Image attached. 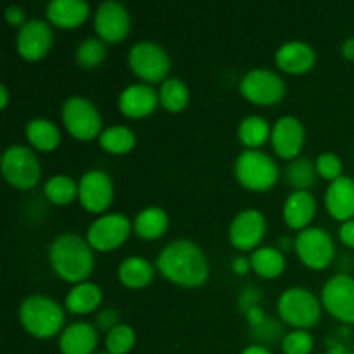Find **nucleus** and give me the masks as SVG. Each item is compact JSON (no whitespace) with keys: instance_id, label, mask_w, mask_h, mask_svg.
I'll return each mask as SVG.
<instances>
[{"instance_id":"obj_18","label":"nucleus","mask_w":354,"mask_h":354,"mask_svg":"<svg viewBox=\"0 0 354 354\" xmlns=\"http://www.w3.org/2000/svg\"><path fill=\"white\" fill-rule=\"evenodd\" d=\"M327 209L335 220L349 221L354 216V180L341 176L328 185L325 194Z\"/></svg>"},{"instance_id":"obj_12","label":"nucleus","mask_w":354,"mask_h":354,"mask_svg":"<svg viewBox=\"0 0 354 354\" xmlns=\"http://www.w3.org/2000/svg\"><path fill=\"white\" fill-rule=\"evenodd\" d=\"M130 228V221L123 214H106L93 221L86 237H88V244L97 251H113L127 241Z\"/></svg>"},{"instance_id":"obj_38","label":"nucleus","mask_w":354,"mask_h":354,"mask_svg":"<svg viewBox=\"0 0 354 354\" xmlns=\"http://www.w3.org/2000/svg\"><path fill=\"white\" fill-rule=\"evenodd\" d=\"M6 19L9 21V23L12 24V26H21V28H23L24 24L28 23V21H26V14H24V10L21 9V7H16V6L9 7V9L6 10Z\"/></svg>"},{"instance_id":"obj_24","label":"nucleus","mask_w":354,"mask_h":354,"mask_svg":"<svg viewBox=\"0 0 354 354\" xmlns=\"http://www.w3.org/2000/svg\"><path fill=\"white\" fill-rule=\"evenodd\" d=\"M102 301V292L95 283L82 282L76 287L69 290L68 297H66V308L71 313L85 315L92 313Z\"/></svg>"},{"instance_id":"obj_6","label":"nucleus","mask_w":354,"mask_h":354,"mask_svg":"<svg viewBox=\"0 0 354 354\" xmlns=\"http://www.w3.org/2000/svg\"><path fill=\"white\" fill-rule=\"evenodd\" d=\"M279 313L287 324L299 328H310L320 322L322 308L317 297L306 289H287L279 299Z\"/></svg>"},{"instance_id":"obj_37","label":"nucleus","mask_w":354,"mask_h":354,"mask_svg":"<svg viewBox=\"0 0 354 354\" xmlns=\"http://www.w3.org/2000/svg\"><path fill=\"white\" fill-rule=\"evenodd\" d=\"M315 166H317L318 175L325 180H330V183L341 178L342 162L341 159L335 154H332V152H325V154L318 156Z\"/></svg>"},{"instance_id":"obj_10","label":"nucleus","mask_w":354,"mask_h":354,"mask_svg":"<svg viewBox=\"0 0 354 354\" xmlns=\"http://www.w3.org/2000/svg\"><path fill=\"white\" fill-rule=\"evenodd\" d=\"M241 92L251 102L272 106L283 99L286 83L277 73L268 69H254L242 78Z\"/></svg>"},{"instance_id":"obj_5","label":"nucleus","mask_w":354,"mask_h":354,"mask_svg":"<svg viewBox=\"0 0 354 354\" xmlns=\"http://www.w3.org/2000/svg\"><path fill=\"white\" fill-rule=\"evenodd\" d=\"M2 173L10 185L19 190H28L40 182L41 168L31 149L12 145L2 156Z\"/></svg>"},{"instance_id":"obj_25","label":"nucleus","mask_w":354,"mask_h":354,"mask_svg":"<svg viewBox=\"0 0 354 354\" xmlns=\"http://www.w3.org/2000/svg\"><path fill=\"white\" fill-rule=\"evenodd\" d=\"M118 275H120L123 286L130 287V289H142L152 282L154 268L144 258H128L120 265Z\"/></svg>"},{"instance_id":"obj_45","label":"nucleus","mask_w":354,"mask_h":354,"mask_svg":"<svg viewBox=\"0 0 354 354\" xmlns=\"http://www.w3.org/2000/svg\"><path fill=\"white\" fill-rule=\"evenodd\" d=\"M99 354H106V353H99Z\"/></svg>"},{"instance_id":"obj_20","label":"nucleus","mask_w":354,"mask_h":354,"mask_svg":"<svg viewBox=\"0 0 354 354\" xmlns=\"http://www.w3.org/2000/svg\"><path fill=\"white\" fill-rule=\"evenodd\" d=\"M277 66L290 75H301L313 68L315 52L304 41H289L277 50Z\"/></svg>"},{"instance_id":"obj_4","label":"nucleus","mask_w":354,"mask_h":354,"mask_svg":"<svg viewBox=\"0 0 354 354\" xmlns=\"http://www.w3.org/2000/svg\"><path fill=\"white\" fill-rule=\"evenodd\" d=\"M235 175L245 189L268 190L279 180V168L270 156L259 151H245L237 158Z\"/></svg>"},{"instance_id":"obj_33","label":"nucleus","mask_w":354,"mask_h":354,"mask_svg":"<svg viewBox=\"0 0 354 354\" xmlns=\"http://www.w3.org/2000/svg\"><path fill=\"white\" fill-rule=\"evenodd\" d=\"M44 192L48 197V201H52L54 204H59V206H64V204L71 203L78 196V187H76V183L69 176L57 175L52 176L45 183Z\"/></svg>"},{"instance_id":"obj_3","label":"nucleus","mask_w":354,"mask_h":354,"mask_svg":"<svg viewBox=\"0 0 354 354\" xmlns=\"http://www.w3.org/2000/svg\"><path fill=\"white\" fill-rule=\"evenodd\" d=\"M23 327L38 339L57 334L64 324V311L54 299L45 296H31L24 299L19 310Z\"/></svg>"},{"instance_id":"obj_35","label":"nucleus","mask_w":354,"mask_h":354,"mask_svg":"<svg viewBox=\"0 0 354 354\" xmlns=\"http://www.w3.org/2000/svg\"><path fill=\"white\" fill-rule=\"evenodd\" d=\"M135 344V332L128 325H116L109 328L106 337V348L109 354H127Z\"/></svg>"},{"instance_id":"obj_29","label":"nucleus","mask_w":354,"mask_h":354,"mask_svg":"<svg viewBox=\"0 0 354 354\" xmlns=\"http://www.w3.org/2000/svg\"><path fill=\"white\" fill-rule=\"evenodd\" d=\"M99 142L111 154H127L135 147V135L127 127H111L102 131Z\"/></svg>"},{"instance_id":"obj_44","label":"nucleus","mask_w":354,"mask_h":354,"mask_svg":"<svg viewBox=\"0 0 354 354\" xmlns=\"http://www.w3.org/2000/svg\"><path fill=\"white\" fill-rule=\"evenodd\" d=\"M7 106V90L6 86L0 85V107H6Z\"/></svg>"},{"instance_id":"obj_2","label":"nucleus","mask_w":354,"mask_h":354,"mask_svg":"<svg viewBox=\"0 0 354 354\" xmlns=\"http://www.w3.org/2000/svg\"><path fill=\"white\" fill-rule=\"evenodd\" d=\"M92 245L76 234H64L50 245V263L66 282L82 283L93 270Z\"/></svg>"},{"instance_id":"obj_31","label":"nucleus","mask_w":354,"mask_h":354,"mask_svg":"<svg viewBox=\"0 0 354 354\" xmlns=\"http://www.w3.org/2000/svg\"><path fill=\"white\" fill-rule=\"evenodd\" d=\"M317 173V166L310 159L301 158L290 162L287 168V180L294 189H297V192H306L310 187L315 185Z\"/></svg>"},{"instance_id":"obj_14","label":"nucleus","mask_w":354,"mask_h":354,"mask_svg":"<svg viewBox=\"0 0 354 354\" xmlns=\"http://www.w3.org/2000/svg\"><path fill=\"white\" fill-rule=\"evenodd\" d=\"M95 30L104 41L116 44L130 31V16L123 3L107 0L100 3L95 14Z\"/></svg>"},{"instance_id":"obj_41","label":"nucleus","mask_w":354,"mask_h":354,"mask_svg":"<svg viewBox=\"0 0 354 354\" xmlns=\"http://www.w3.org/2000/svg\"><path fill=\"white\" fill-rule=\"evenodd\" d=\"M342 55L349 61H354V38H349V40L344 41L342 45Z\"/></svg>"},{"instance_id":"obj_9","label":"nucleus","mask_w":354,"mask_h":354,"mask_svg":"<svg viewBox=\"0 0 354 354\" xmlns=\"http://www.w3.org/2000/svg\"><path fill=\"white\" fill-rule=\"evenodd\" d=\"M296 251L301 261L313 270H324L335 254L334 241L324 228H304L296 237Z\"/></svg>"},{"instance_id":"obj_28","label":"nucleus","mask_w":354,"mask_h":354,"mask_svg":"<svg viewBox=\"0 0 354 354\" xmlns=\"http://www.w3.org/2000/svg\"><path fill=\"white\" fill-rule=\"evenodd\" d=\"M251 266L258 275L265 277V279H275L283 272L286 259L279 249L261 248L252 252Z\"/></svg>"},{"instance_id":"obj_21","label":"nucleus","mask_w":354,"mask_h":354,"mask_svg":"<svg viewBox=\"0 0 354 354\" xmlns=\"http://www.w3.org/2000/svg\"><path fill=\"white\" fill-rule=\"evenodd\" d=\"M97 346V330L90 324L76 322L64 328L59 339L62 354H92Z\"/></svg>"},{"instance_id":"obj_32","label":"nucleus","mask_w":354,"mask_h":354,"mask_svg":"<svg viewBox=\"0 0 354 354\" xmlns=\"http://www.w3.org/2000/svg\"><path fill=\"white\" fill-rule=\"evenodd\" d=\"M270 127L261 116H249L239 127V138L248 147H259L268 140Z\"/></svg>"},{"instance_id":"obj_26","label":"nucleus","mask_w":354,"mask_h":354,"mask_svg":"<svg viewBox=\"0 0 354 354\" xmlns=\"http://www.w3.org/2000/svg\"><path fill=\"white\" fill-rule=\"evenodd\" d=\"M168 228V214L161 207H145L135 218V232L145 241L161 237Z\"/></svg>"},{"instance_id":"obj_36","label":"nucleus","mask_w":354,"mask_h":354,"mask_svg":"<svg viewBox=\"0 0 354 354\" xmlns=\"http://www.w3.org/2000/svg\"><path fill=\"white\" fill-rule=\"evenodd\" d=\"M282 348L286 354H310L313 348V337L304 330L290 332L283 339Z\"/></svg>"},{"instance_id":"obj_1","label":"nucleus","mask_w":354,"mask_h":354,"mask_svg":"<svg viewBox=\"0 0 354 354\" xmlns=\"http://www.w3.org/2000/svg\"><path fill=\"white\" fill-rule=\"evenodd\" d=\"M158 268L166 279L183 287L203 286L209 275L206 256L190 241H175L166 245L158 258Z\"/></svg>"},{"instance_id":"obj_43","label":"nucleus","mask_w":354,"mask_h":354,"mask_svg":"<svg viewBox=\"0 0 354 354\" xmlns=\"http://www.w3.org/2000/svg\"><path fill=\"white\" fill-rule=\"evenodd\" d=\"M248 266H249V263L245 261V259H237V261H235V265H234V270L235 272H239V273H244L245 270H248Z\"/></svg>"},{"instance_id":"obj_42","label":"nucleus","mask_w":354,"mask_h":354,"mask_svg":"<svg viewBox=\"0 0 354 354\" xmlns=\"http://www.w3.org/2000/svg\"><path fill=\"white\" fill-rule=\"evenodd\" d=\"M242 354H270V351L266 348H263V346H249L248 349H244Z\"/></svg>"},{"instance_id":"obj_30","label":"nucleus","mask_w":354,"mask_h":354,"mask_svg":"<svg viewBox=\"0 0 354 354\" xmlns=\"http://www.w3.org/2000/svg\"><path fill=\"white\" fill-rule=\"evenodd\" d=\"M159 102L162 104L166 111L180 113L189 102V88L178 78L166 80L161 86V92H159Z\"/></svg>"},{"instance_id":"obj_13","label":"nucleus","mask_w":354,"mask_h":354,"mask_svg":"<svg viewBox=\"0 0 354 354\" xmlns=\"http://www.w3.org/2000/svg\"><path fill=\"white\" fill-rule=\"evenodd\" d=\"M78 197L83 207L90 213H102L113 203V182L109 175L100 169L85 173L80 180Z\"/></svg>"},{"instance_id":"obj_15","label":"nucleus","mask_w":354,"mask_h":354,"mask_svg":"<svg viewBox=\"0 0 354 354\" xmlns=\"http://www.w3.org/2000/svg\"><path fill=\"white\" fill-rule=\"evenodd\" d=\"M52 40H54L52 28L45 21L31 19L19 30L17 50H19L21 57L28 59V61H38L50 50Z\"/></svg>"},{"instance_id":"obj_27","label":"nucleus","mask_w":354,"mask_h":354,"mask_svg":"<svg viewBox=\"0 0 354 354\" xmlns=\"http://www.w3.org/2000/svg\"><path fill=\"white\" fill-rule=\"evenodd\" d=\"M26 137L33 147L38 151H54L61 142V133L59 128L52 121L47 120H33L26 127Z\"/></svg>"},{"instance_id":"obj_8","label":"nucleus","mask_w":354,"mask_h":354,"mask_svg":"<svg viewBox=\"0 0 354 354\" xmlns=\"http://www.w3.org/2000/svg\"><path fill=\"white\" fill-rule=\"evenodd\" d=\"M128 61L138 78L151 83L165 80L171 66L165 48L159 47L154 41H140L133 45L128 54Z\"/></svg>"},{"instance_id":"obj_7","label":"nucleus","mask_w":354,"mask_h":354,"mask_svg":"<svg viewBox=\"0 0 354 354\" xmlns=\"http://www.w3.org/2000/svg\"><path fill=\"white\" fill-rule=\"evenodd\" d=\"M62 120L69 133L78 140H92L102 128V120L90 100L83 97H71L62 107Z\"/></svg>"},{"instance_id":"obj_39","label":"nucleus","mask_w":354,"mask_h":354,"mask_svg":"<svg viewBox=\"0 0 354 354\" xmlns=\"http://www.w3.org/2000/svg\"><path fill=\"white\" fill-rule=\"evenodd\" d=\"M339 235H341V241L344 242L346 245L354 249V220L346 221L341 227V230H339Z\"/></svg>"},{"instance_id":"obj_34","label":"nucleus","mask_w":354,"mask_h":354,"mask_svg":"<svg viewBox=\"0 0 354 354\" xmlns=\"http://www.w3.org/2000/svg\"><path fill=\"white\" fill-rule=\"evenodd\" d=\"M104 57H106V47L99 38H86L85 41L80 44L78 50H76V61L85 69L99 66L104 61Z\"/></svg>"},{"instance_id":"obj_16","label":"nucleus","mask_w":354,"mask_h":354,"mask_svg":"<svg viewBox=\"0 0 354 354\" xmlns=\"http://www.w3.org/2000/svg\"><path fill=\"white\" fill-rule=\"evenodd\" d=\"M266 232V221L259 211L245 209L235 216L230 225V242L235 249L249 251L261 242Z\"/></svg>"},{"instance_id":"obj_17","label":"nucleus","mask_w":354,"mask_h":354,"mask_svg":"<svg viewBox=\"0 0 354 354\" xmlns=\"http://www.w3.org/2000/svg\"><path fill=\"white\" fill-rule=\"evenodd\" d=\"M304 127L292 116H283L277 121L272 131V144L277 154L283 159H294L304 145Z\"/></svg>"},{"instance_id":"obj_19","label":"nucleus","mask_w":354,"mask_h":354,"mask_svg":"<svg viewBox=\"0 0 354 354\" xmlns=\"http://www.w3.org/2000/svg\"><path fill=\"white\" fill-rule=\"evenodd\" d=\"M159 95L151 85H131L120 95V109L128 118H144L156 109Z\"/></svg>"},{"instance_id":"obj_22","label":"nucleus","mask_w":354,"mask_h":354,"mask_svg":"<svg viewBox=\"0 0 354 354\" xmlns=\"http://www.w3.org/2000/svg\"><path fill=\"white\" fill-rule=\"evenodd\" d=\"M88 3L83 0H52L47 17L59 28H76L88 17Z\"/></svg>"},{"instance_id":"obj_11","label":"nucleus","mask_w":354,"mask_h":354,"mask_svg":"<svg viewBox=\"0 0 354 354\" xmlns=\"http://www.w3.org/2000/svg\"><path fill=\"white\" fill-rule=\"evenodd\" d=\"M322 303L332 317L354 324V279L348 275L332 277L322 290Z\"/></svg>"},{"instance_id":"obj_40","label":"nucleus","mask_w":354,"mask_h":354,"mask_svg":"<svg viewBox=\"0 0 354 354\" xmlns=\"http://www.w3.org/2000/svg\"><path fill=\"white\" fill-rule=\"evenodd\" d=\"M118 322V313L113 310H106L100 313L99 317V325L100 327H111V325H114ZM116 327V325H114Z\"/></svg>"},{"instance_id":"obj_23","label":"nucleus","mask_w":354,"mask_h":354,"mask_svg":"<svg viewBox=\"0 0 354 354\" xmlns=\"http://www.w3.org/2000/svg\"><path fill=\"white\" fill-rule=\"evenodd\" d=\"M315 211H317L315 197L310 192H297L296 190L287 197L286 206H283V218L290 228L301 230L313 220Z\"/></svg>"}]
</instances>
